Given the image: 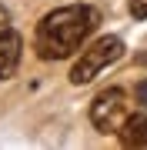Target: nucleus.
<instances>
[{
    "label": "nucleus",
    "mask_w": 147,
    "mask_h": 150,
    "mask_svg": "<svg viewBox=\"0 0 147 150\" xmlns=\"http://www.w3.org/2000/svg\"><path fill=\"white\" fill-rule=\"evenodd\" d=\"M100 13L87 4H70V7H57L50 10L44 20L37 23L33 33V50L40 60H64L74 50L84 47V40L97 30Z\"/></svg>",
    "instance_id": "nucleus-1"
},
{
    "label": "nucleus",
    "mask_w": 147,
    "mask_h": 150,
    "mask_svg": "<svg viewBox=\"0 0 147 150\" xmlns=\"http://www.w3.org/2000/svg\"><path fill=\"white\" fill-rule=\"evenodd\" d=\"M120 57H124V40L120 37H100V40H94L90 47L80 54V60L70 67V83L74 87L90 83L100 70H107L110 64H117Z\"/></svg>",
    "instance_id": "nucleus-2"
},
{
    "label": "nucleus",
    "mask_w": 147,
    "mask_h": 150,
    "mask_svg": "<svg viewBox=\"0 0 147 150\" xmlns=\"http://www.w3.org/2000/svg\"><path fill=\"white\" fill-rule=\"evenodd\" d=\"M127 117H131V103H127V93L120 90V87H110V90L94 97V103H90L94 130H100V134H117L120 123Z\"/></svg>",
    "instance_id": "nucleus-3"
},
{
    "label": "nucleus",
    "mask_w": 147,
    "mask_h": 150,
    "mask_svg": "<svg viewBox=\"0 0 147 150\" xmlns=\"http://www.w3.org/2000/svg\"><path fill=\"white\" fill-rule=\"evenodd\" d=\"M20 50H23V43H20V33L13 27L0 33V80L13 77L17 64H20Z\"/></svg>",
    "instance_id": "nucleus-4"
},
{
    "label": "nucleus",
    "mask_w": 147,
    "mask_h": 150,
    "mask_svg": "<svg viewBox=\"0 0 147 150\" xmlns=\"http://www.w3.org/2000/svg\"><path fill=\"white\" fill-rule=\"evenodd\" d=\"M117 137H120V144L124 147H147V113H131L124 123H120V130H117Z\"/></svg>",
    "instance_id": "nucleus-5"
},
{
    "label": "nucleus",
    "mask_w": 147,
    "mask_h": 150,
    "mask_svg": "<svg viewBox=\"0 0 147 150\" xmlns=\"http://www.w3.org/2000/svg\"><path fill=\"white\" fill-rule=\"evenodd\" d=\"M131 17L134 20H147V0H131Z\"/></svg>",
    "instance_id": "nucleus-6"
},
{
    "label": "nucleus",
    "mask_w": 147,
    "mask_h": 150,
    "mask_svg": "<svg viewBox=\"0 0 147 150\" xmlns=\"http://www.w3.org/2000/svg\"><path fill=\"white\" fill-rule=\"evenodd\" d=\"M4 30H10V13H7V7L0 4V33Z\"/></svg>",
    "instance_id": "nucleus-7"
},
{
    "label": "nucleus",
    "mask_w": 147,
    "mask_h": 150,
    "mask_svg": "<svg viewBox=\"0 0 147 150\" xmlns=\"http://www.w3.org/2000/svg\"><path fill=\"white\" fill-rule=\"evenodd\" d=\"M137 100H141V103H144V107H147V80H144L141 87H137Z\"/></svg>",
    "instance_id": "nucleus-8"
}]
</instances>
